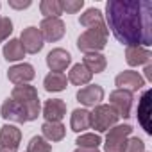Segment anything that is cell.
Listing matches in <instances>:
<instances>
[{
  "instance_id": "6da1fadb",
  "label": "cell",
  "mask_w": 152,
  "mask_h": 152,
  "mask_svg": "<svg viewBox=\"0 0 152 152\" xmlns=\"http://www.w3.org/2000/svg\"><path fill=\"white\" fill-rule=\"evenodd\" d=\"M106 27L125 47L152 45L150 0H109L106 4Z\"/></svg>"
},
{
  "instance_id": "7a4b0ae2",
  "label": "cell",
  "mask_w": 152,
  "mask_h": 152,
  "mask_svg": "<svg viewBox=\"0 0 152 152\" xmlns=\"http://www.w3.org/2000/svg\"><path fill=\"white\" fill-rule=\"evenodd\" d=\"M11 99L16 100L27 113V120L32 122L39 116L41 111V104H39V97H38V90L31 84H18L13 88L11 91Z\"/></svg>"
},
{
  "instance_id": "3957f363",
  "label": "cell",
  "mask_w": 152,
  "mask_h": 152,
  "mask_svg": "<svg viewBox=\"0 0 152 152\" xmlns=\"http://www.w3.org/2000/svg\"><path fill=\"white\" fill-rule=\"evenodd\" d=\"M107 38H109V31H107L106 23L97 25V27H90L77 38V48L84 54L100 52L107 45Z\"/></svg>"
},
{
  "instance_id": "277c9868",
  "label": "cell",
  "mask_w": 152,
  "mask_h": 152,
  "mask_svg": "<svg viewBox=\"0 0 152 152\" xmlns=\"http://www.w3.org/2000/svg\"><path fill=\"white\" fill-rule=\"evenodd\" d=\"M116 124H118V115L109 104H99L90 113V127H93L97 132H106Z\"/></svg>"
},
{
  "instance_id": "5b68a950",
  "label": "cell",
  "mask_w": 152,
  "mask_h": 152,
  "mask_svg": "<svg viewBox=\"0 0 152 152\" xmlns=\"http://www.w3.org/2000/svg\"><path fill=\"white\" fill-rule=\"evenodd\" d=\"M132 134V127L129 124H116L107 131L104 150L106 152H124V145L127 138Z\"/></svg>"
},
{
  "instance_id": "8992f818",
  "label": "cell",
  "mask_w": 152,
  "mask_h": 152,
  "mask_svg": "<svg viewBox=\"0 0 152 152\" xmlns=\"http://www.w3.org/2000/svg\"><path fill=\"white\" fill-rule=\"evenodd\" d=\"M22 143V131L16 125L6 124L0 129V152H18Z\"/></svg>"
},
{
  "instance_id": "52a82bcc",
  "label": "cell",
  "mask_w": 152,
  "mask_h": 152,
  "mask_svg": "<svg viewBox=\"0 0 152 152\" xmlns=\"http://www.w3.org/2000/svg\"><path fill=\"white\" fill-rule=\"evenodd\" d=\"M39 32H41L45 41L56 43L64 36L66 25H64V22L61 18H43L41 23H39Z\"/></svg>"
},
{
  "instance_id": "ba28073f",
  "label": "cell",
  "mask_w": 152,
  "mask_h": 152,
  "mask_svg": "<svg viewBox=\"0 0 152 152\" xmlns=\"http://www.w3.org/2000/svg\"><path fill=\"white\" fill-rule=\"evenodd\" d=\"M109 106L115 109L118 118H129L132 109V93L124 90H115L109 93Z\"/></svg>"
},
{
  "instance_id": "9c48e42d",
  "label": "cell",
  "mask_w": 152,
  "mask_h": 152,
  "mask_svg": "<svg viewBox=\"0 0 152 152\" xmlns=\"http://www.w3.org/2000/svg\"><path fill=\"white\" fill-rule=\"evenodd\" d=\"M115 84L118 86V90L129 91V93H136L145 86V79L140 75V72L134 70H124L116 75Z\"/></svg>"
},
{
  "instance_id": "30bf717a",
  "label": "cell",
  "mask_w": 152,
  "mask_h": 152,
  "mask_svg": "<svg viewBox=\"0 0 152 152\" xmlns=\"http://www.w3.org/2000/svg\"><path fill=\"white\" fill-rule=\"evenodd\" d=\"M20 43H22V47H23L25 52H29V54H38V52L43 48L45 39H43V36H41V32H39L38 27H27V29L22 31Z\"/></svg>"
},
{
  "instance_id": "8fae6325",
  "label": "cell",
  "mask_w": 152,
  "mask_h": 152,
  "mask_svg": "<svg viewBox=\"0 0 152 152\" xmlns=\"http://www.w3.org/2000/svg\"><path fill=\"white\" fill-rule=\"evenodd\" d=\"M34 77H36V70L29 63H20V64H15V66H11L7 70V79L16 86L31 83Z\"/></svg>"
},
{
  "instance_id": "7c38bea8",
  "label": "cell",
  "mask_w": 152,
  "mask_h": 152,
  "mask_svg": "<svg viewBox=\"0 0 152 152\" xmlns=\"http://www.w3.org/2000/svg\"><path fill=\"white\" fill-rule=\"evenodd\" d=\"M77 100L86 107H95L104 100V88L99 84H88L77 91Z\"/></svg>"
},
{
  "instance_id": "4fadbf2b",
  "label": "cell",
  "mask_w": 152,
  "mask_h": 152,
  "mask_svg": "<svg viewBox=\"0 0 152 152\" xmlns=\"http://www.w3.org/2000/svg\"><path fill=\"white\" fill-rule=\"evenodd\" d=\"M0 115H2V118L7 120V122H16V124H25V122H29L25 109H23L16 100H13L11 97L4 100L2 107H0Z\"/></svg>"
},
{
  "instance_id": "5bb4252c",
  "label": "cell",
  "mask_w": 152,
  "mask_h": 152,
  "mask_svg": "<svg viewBox=\"0 0 152 152\" xmlns=\"http://www.w3.org/2000/svg\"><path fill=\"white\" fill-rule=\"evenodd\" d=\"M70 64H72V56L64 48H52L47 54V66L50 68V72H61L63 73Z\"/></svg>"
},
{
  "instance_id": "9a60e30c",
  "label": "cell",
  "mask_w": 152,
  "mask_h": 152,
  "mask_svg": "<svg viewBox=\"0 0 152 152\" xmlns=\"http://www.w3.org/2000/svg\"><path fill=\"white\" fill-rule=\"evenodd\" d=\"M66 116V102L61 99H50L43 106L45 122H61Z\"/></svg>"
},
{
  "instance_id": "2e32d148",
  "label": "cell",
  "mask_w": 152,
  "mask_h": 152,
  "mask_svg": "<svg viewBox=\"0 0 152 152\" xmlns=\"http://www.w3.org/2000/svg\"><path fill=\"white\" fill-rule=\"evenodd\" d=\"M150 95H152V91L145 90L141 99H140V104H138V122L141 124V127L145 129L147 134H152V127H150Z\"/></svg>"
},
{
  "instance_id": "e0dca14e",
  "label": "cell",
  "mask_w": 152,
  "mask_h": 152,
  "mask_svg": "<svg viewBox=\"0 0 152 152\" xmlns=\"http://www.w3.org/2000/svg\"><path fill=\"white\" fill-rule=\"evenodd\" d=\"M150 59H152V54L148 48H143V47H127L125 48V61L129 66L148 64Z\"/></svg>"
},
{
  "instance_id": "ac0fdd59",
  "label": "cell",
  "mask_w": 152,
  "mask_h": 152,
  "mask_svg": "<svg viewBox=\"0 0 152 152\" xmlns=\"http://www.w3.org/2000/svg\"><path fill=\"white\" fill-rule=\"evenodd\" d=\"M91 77H93V73L83 63H77V64L72 66V70L68 72V77L66 79H68V83H72L75 86H84V84H90Z\"/></svg>"
},
{
  "instance_id": "d6986e66",
  "label": "cell",
  "mask_w": 152,
  "mask_h": 152,
  "mask_svg": "<svg viewBox=\"0 0 152 152\" xmlns=\"http://www.w3.org/2000/svg\"><path fill=\"white\" fill-rule=\"evenodd\" d=\"M66 84H68V79H66V75L61 73V72H50L43 79V86H45V90L48 93L63 91V90H66Z\"/></svg>"
},
{
  "instance_id": "ffe728a7",
  "label": "cell",
  "mask_w": 152,
  "mask_h": 152,
  "mask_svg": "<svg viewBox=\"0 0 152 152\" xmlns=\"http://www.w3.org/2000/svg\"><path fill=\"white\" fill-rule=\"evenodd\" d=\"M41 132L47 141H61L66 136V127L61 122H45L41 125Z\"/></svg>"
},
{
  "instance_id": "44dd1931",
  "label": "cell",
  "mask_w": 152,
  "mask_h": 152,
  "mask_svg": "<svg viewBox=\"0 0 152 152\" xmlns=\"http://www.w3.org/2000/svg\"><path fill=\"white\" fill-rule=\"evenodd\" d=\"M83 64L91 72V73H102L107 66V59L104 54L100 52H93V54H84Z\"/></svg>"
},
{
  "instance_id": "7402d4cb",
  "label": "cell",
  "mask_w": 152,
  "mask_h": 152,
  "mask_svg": "<svg viewBox=\"0 0 152 152\" xmlns=\"http://www.w3.org/2000/svg\"><path fill=\"white\" fill-rule=\"evenodd\" d=\"M70 127L75 132H83L90 129V111L88 109H73L70 116Z\"/></svg>"
},
{
  "instance_id": "603a6c76",
  "label": "cell",
  "mask_w": 152,
  "mask_h": 152,
  "mask_svg": "<svg viewBox=\"0 0 152 152\" xmlns=\"http://www.w3.org/2000/svg\"><path fill=\"white\" fill-rule=\"evenodd\" d=\"M79 23H81L83 27L90 29V27L104 25L106 20H104V15H102L100 9H97V7H90V9H86V11L79 16Z\"/></svg>"
},
{
  "instance_id": "cb8c5ba5",
  "label": "cell",
  "mask_w": 152,
  "mask_h": 152,
  "mask_svg": "<svg viewBox=\"0 0 152 152\" xmlns=\"http://www.w3.org/2000/svg\"><path fill=\"white\" fill-rule=\"evenodd\" d=\"M2 54H4L6 61H20L25 57V50H23L20 39H9L2 48Z\"/></svg>"
},
{
  "instance_id": "d4e9b609",
  "label": "cell",
  "mask_w": 152,
  "mask_h": 152,
  "mask_svg": "<svg viewBox=\"0 0 152 152\" xmlns=\"http://www.w3.org/2000/svg\"><path fill=\"white\" fill-rule=\"evenodd\" d=\"M39 11L45 18H59L63 15V6L61 0H41Z\"/></svg>"
},
{
  "instance_id": "484cf974",
  "label": "cell",
  "mask_w": 152,
  "mask_h": 152,
  "mask_svg": "<svg viewBox=\"0 0 152 152\" xmlns=\"http://www.w3.org/2000/svg\"><path fill=\"white\" fill-rule=\"evenodd\" d=\"M75 143L79 147H83V148H99V145L102 143V138L97 132H86V134L77 136Z\"/></svg>"
},
{
  "instance_id": "4316f807",
  "label": "cell",
  "mask_w": 152,
  "mask_h": 152,
  "mask_svg": "<svg viewBox=\"0 0 152 152\" xmlns=\"http://www.w3.org/2000/svg\"><path fill=\"white\" fill-rule=\"evenodd\" d=\"M27 152H52V145L43 136H32L27 145Z\"/></svg>"
},
{
  "instance_id": "83f0119b",
  "label": "cell",
  "mask_w": 152,
  "mask_h": 152,
  "mask_svg": "<svg viewBox=\"0 0 152 152\" xmlns=\"http://www.w3.org/2000/svg\"><path fill=\"white\" fill-rule=\"evenodd\" d=\"M124 152H145L143 140L138 138V136H129L125 145H124Z\"/></svg>"
},
{
  "instance_id": "f1b7e54d",
  "label": "cell",
  "mask_w": 152,
  "mask_h": 152,
  "mask_svg": "<svg viewBox=\"0 0 152 152\" xmlns=\"http://www.w3.org/2000/svg\"><path fill=\"white\" fill-rule=\"evenodd\" d=\"M13 32V22L9 16H0V43H4Z\"/></svg>"
},
{
  "instance_id": "f546056e",
  "label": "cell",
  "mask_w": 152,
  "mask_h": 152,
  "mask_svg": "<svg viewBox=\"0 0 152 152\" xmlns=\"http://www.w3.org/2000/svg\"><path fill=\"white\" fill-rule=\"evenodd\" d=\"M61 6H63V13L66 11L70 15H75L84 7V0H61Z\"/></svg>"
},
{
  "instance_id": "4dcf8cb0",
  "label": "cell",
  "mask_w": 152,
  "mask_h": 152,
  "mask_svg": "<svg viewBox=\"0 0 152 152\" xmlns=\"http://www.w3.org/2000/svg\"><path fill=\"white\" fill-rule=\"evenodd\" d=\"M32 6V2L31 0H9V7H13V9H27V7H31Z\"/></svg>"
},
{
  "instance_id": "1f68e13d",
  "label": "cell",
  "mask_w": 152,
  "mask_h": 152,
  "mask_svg": "<svg viewBox=\"0 0 152 152\" xmlns=\"http://www.w3.org/2000/svg\"><path fill=\"white\" fill-rule=\"evenodd\" d=\"M143 72H145V77H143V79H145V81H152V64H150V63L145 64V70H143Z\"/></svg>"
},
{
  "instance_id": "d6a6232c",
  "label": "cell",
  "mask_w": 152,
  "mask_h": 152,
  "mask_svg": "<svg viewBox=\"0 0 152 152\" xmlns=\"http://www.w3.org/2000/svg\"><path fill=\"white\" fill-rule=\"evenodd\" d=\"M73 152H100L99 148H83V147H79V148H75Z\"/></svg>"
},
{
  "instance_id": "836d02e7",
  "label": "cell",
  "mask_w": 152,
  "mask_h": 152,
  "mask_svg": "<svg viewBox=\"0 0 152 152\" xmlns=\"http://www.w3.org/2000/svg\"><path fill=\"white\" fill-rule=\"evenodd\" d=\"M145 152H147V150H145Z\"/></svg>"
}]
</instances>
